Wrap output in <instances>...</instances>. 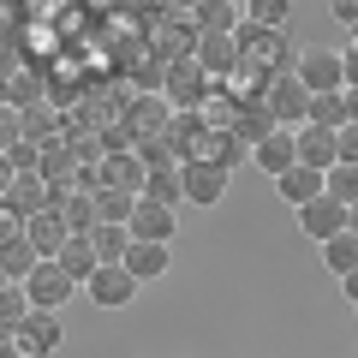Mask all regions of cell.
Wrapping results in <instances>:
<instances>
[{
	"label": "cell",
	"mask_w": 358,
	"mask_h": 358,
	"mask_svg": "<svg viewBox=\"0 0 358 358\" xmlns=\"http://www.w3.org/2000/svg\"><path fill=\"white\" fill-rule=\"evenodd\" d=\"M299 54H305V48H299L287 30H275V24H251V18L239 24V66H251V72H263V78L299 72Z\"/></svg>",
	"instance_id": "obj_1"
},
{
	"label": "cell",
	"mask_w": 358,
	"mask_h": 358,
	"mask_svg": "<svg viewBox=\"0 0 358 358\" xmlns=\"http://www.w3.org/2000/svg\"><path fill=\"white\" fill-rule=\"evenodd\" d=\"M263 108H268V120H275V126L299 131V126L310 120V90L299 84V72H281V78H268V90H263Z\"/></svg>",
	"instance_id": "obj_2"
},
{
	"label": "cell",
	"mask_w": 358,
	"mask_h": 358,
	"mask_svg": "<svg viewBox=\"0 0 358 358\" xmlns=\"http://www.w3.org/2000/svg\"><path fill=\"white\" fill-rule=\"evenodd\" d=\"M162 96L179 108V114H203L209 96H215V78H209L197 60H179V66H167V90Z\"/></svg>",
	"instance_id": "obj_3"
},
{
	"label": "cell",
	"mask_w": 358,
	"mask_h": 358,
	"mask_svg": "<svg viewBox=\"0 0 358 358\" xmlns=\"http://www.w3.org/2000/svg\"><path fill=\"white\" fill-rule=\"evenodd\" d=\"M299 84H305L310 96H334V90H346V54L341 48H305V54H299Z\"/></svg>",
	"instance_id": "obj_4"
},
{
	"label": "cell",
	"mask_w": 358,
	"mask_h": 358,
	"mask_svg": "<svg viewBox=\"0 0 358 358\" xmlns=\"http://www.w3.org/2000/svg\"><path fill=\"white\" fill-rule=\"evenodd\" d=\"M138 275H131L126 263H102L96 268V275H90V287H84V299L90 305H102V310H120V305H131V299H138Z\"/></svg>",
	"instance_id": "obj_5"
},
{
	"label": "cell",
	"mask_w": 358,
	"mask_h": 358,
	"mask_svg": "<svg viewBox=\"0 0 358 358\" xmlns=\"http://www.w3.org/2000/svg\"><path fill=\"white\" fill-rule=\"evenodd\" d=\"M6 341H13L18 352H30V358H54V352H60V341H66L60 310H30V317H24V329H18V334H6Z\"/></svg>",
	"instance_id": "obj_6"
},
{
	"label": "cell",
	"mask_w": 358,
	"mask_h": 358,
	"mask_svg": "<svg viewBox=\"0 0 358 358\" xmlns=\"http://www.w3.org/2000/svg\"><path fill=\"white\" fill-rule=\"evenodd\" d=\"M299 227H305L310 245H329V239H341V233H352V209L334 203V197H317V203L299 209Z\"/></svg>",
	"instance_id": "obj_7"
},
{
	"label": "cell",
	"mask_w": 358,
	"mask_h": 358,
	"mask_svg": "<svg viewBox=\"0 0 358 358\" xmlns=\"http://www.w3.org/2000/svg\"><path fill=\"white\" fill-rule=\"evenodd\" d=\"M24 293H30V305H36V310H60L66 299L78 293V281H72V275H66V268L48 257V263H36V275L24 281Z\"/></svg>",
	"instance_id": "obj_8"
},
{
	"label": "cell",
	"mask_w": 358,
	"mask_h": 358,
	"mask_svg": "<svg viewBox=\"0 0 358 358\" xmlns=\"http://www.w3.org/2000/svg\"><path fill=\"white\" fill-rule=\"evenodd\" d=\"M227 167H215V162H185V203H197V209H215V203H227Z\"/></svg>",
	"instance_id": "obj_9"
},
{
	"label": "cell",
	"mask_w": 358,
	"mask_h": 358,
	"mask_svg": "<svg viewBox=\"0 0 358 358\" xmlns=\"http://www.w3.org/2000/svg\"><path fill=\"white\" fill-rule=\"evenodd\" d=\"M251 162L263 167L268 179H281V173H293V167H299V131L275 126V131H268V138H263V143H257V150H251Z\"/></svg>",
	"instance_id": "obj_10"
},
{
	"label": "cell",
	"mask_w": 358,
	"mask_h": 358,
	"mask_svg": "<svg viewBox=\"0 0 358 358\" xmlns=\"http://www.w3.org/2000/svg\"><path fill=\"white\" fill-rule=\"evenodd\" d=\"M167 96H131V114H126V126H131V143H143V138H167L173 131V114H167Z\"/></svg>",
	"instance_id": "obj_11"
},
{
	"label": "cell",
	"mask_w": 358,
	"mask_h": 358,
	"mask_svg": "<svg viewBox=\"0 0 358 358\" xmlns=\"http://www.w3.org/2000/svg\"><path fill=\"white\" fill-rule=\"evenodd\" d=\"M131 239L173 245V239H179V209H173V203H150V197H143L138 215H131Z\"/></svg>",
	"instance_id": "obj_12"
},
{
	"label": "cell",
	"mask_w": 358,
	"mask_h": 358,
	"mask_svg": "<svg viewBox=\"0 0 358 358\" xmlns=\"http://www.w3.org/2000/svg\"><path fill=\"white\" fill-rule=\"evenodd\" d=\"M299 162L317 167V173L341 167V131H329V126H299Z\"/></svg>",
	"instance_id": "obj_13"
},
{
	"label": "cell",
	"mask_w": 358,
	"mask_h": 358,
	"mask_svg": "<svg viewBox=\"0 0 358 358\" xmlns=\"http://www.w3.org/2000/svg\"><path fill=\"white\" fill-rule=\"evenodd\" d=\"M36 263H48V257L24 239V227L6 233V251H0V275H6V287H24L30 275H36Z\"/></svg>",
	"instance_id": "obj_14"
},
{
	"label": "cell",
	"mask_w": 358,
	"mask_h": 358,
	"mask_svg": "<svg viewBox=\"0 0 358 358\" xmlns=\"http://www.w3.org/2000/svg\"><path fill=\"white\" fill-rule=\"evenodd\" d=\"M192 24H197V36H239L245 0H203V6L192 13Z\"/></svg>",
	"instance_id": "obj_15"
},
{
	"label": "cell",
	"mask_w": 358,
	"mask_h": 358,
	"mask_svg": "<svg viewBox=\"0 0 358 358\" xmlns=\"http://www.w3.org/2000/svg\"><path fill=\"white\" fill-rule=\"evenodd\" d=\"M275 192H281L293 209H305V203H317V197H329V173H317V167H305V162H299L293 173H281V179H275Z\"/></svg>",
	"instance_id": "obj_16"
},
{
	"label": "cell",
	"mask_w": 358,
	"mask_h": 358,
	"mask_svg": "<svg viewBox=\"0 0 358 358\" xmlns=\"http://www.w3.org/2000/svg\"><path fill=\"white\" fill-rule=\"evenodd\" d=\"M24 239L36 245L42 257H60V251H66V239H72V227H66L60 209H42V215H30V221H24Z\"/></svg>",
	"instance_id": "obj_17"
},
{
	"label": "cell",
	"mask_w": 358,
	"mask_h": 358,
	"mask_svg": "<svg viewBox=\"0 0 358 358\" xmlns=\"http://www.w3.org/2000/svg\"><path fill=\"white\" fill-rule=\"evenodd\" d=\"M96 185H114V192H131V197H143V185H150V167L138 162V155H108L102 167H96Z\"/></svg>",
	"instance_id": "obj_18"
},
{
	"label": "cell",
	"mask_w": 358,
	"mask_h": 358,
	"mask_svg": "<svg viewBox=\"0 0 358 358\" xmlns=\"http://www.w3.org/2000/svg\"><path fill=\"white\" fill-rule=\"evenodd\" d=\"M54 263H60L78 287H90V275L102 268V257H96V239H90V233H72V239H66V251L54 257Z\"/></svg>",
	"instance_id": "obj_19"
},
{
	"label": "cell",
	"mask_w": 358,
	"mask_h": 358,
	"mask_svg": "<svg viewBox=\"0 0 358 358\" xmlns=\"http://www.w3.org/2000/svg\"><path fill=\"white\" fill-rule=\"evenodd\" d=\"M197 66H203L209 78H221V72H239V36H197Z\"/></svg>",
	"instance_id": "obj_20"
},
{
	"label": "cell",
	"mask_w": 358,
	"mask_h": 358,
	"mask_svg": "<svg viewBox=\"0 0 358 358\" xmlns=\"http://www.w3.org/2000/svg\"><path fill=\"white\" fill-rule=\"evenodd\" d=\"M126 268L138 275L143 287H150V281H162L167 268H173V245H150V239H138V245H131V257H126Z\"/></svg>",
	"instance_id": "obj_21"
},
{
	"label": "cell",
	"mask_w": 358,
	"mask_h": 358,
	"mask_svg": "<svg viewBox=\"0 0 358 358\" xmlns=\"http://www.w3.org/2000/svg\"><path fill=\"white\" fill-rule=\"evenodd\" d=\"M322 251V268H329L334 281H346L358 268V233H341V239H329V245H317Z\"/></svg>",
	"instance_id": "obj_22"
},
{
	"label": "cell",
	"mask_w": 358,
	"mask_h": 358,
	"mask_svg": "<svg viewBox=\"0 0 358 358\" xmlns=\"http://www.w3.org/2000/svg\"><path fill=\"white\" fill-rule=\"evenodd\" d=\"M60 215H66V227H72V233H96V227H102V209H96V185H90V192H78V197H66Z\"/></svg>",
	"instance_id": "obj_23"
},
{
	"label": "cell",
	"mask_w": 358,
	"mask_h": 358,
	"mask_svg": "<svg viewBox=\"0 0 358 358\" xmlns=\"http://www.w3.org/2000/svg\"><path fill=\"white\" fill-rule=\"evenodd\" d=\"M138 203H143V197H131V192H114V185H96V209H102V221H114V227H131Z\"/></svg>",
	"instance_id": "obj_24"
},
{
	"label": "cell",
	"mask_w": 358,
	"mask_h": 358,
	"mask_svg": "<svg viewBox=\"0 0 358 358\" xmlns=\"http://www.w3.org/2000/svg\"><path fill=\"white\" fill-rule=\"evenodd\" d=\"M90 239H96V257H102V263H126L131 245H138V239H131V227H114V221H102Z\"/></svg>",
	"instance_id": "obj_25"
},
{
	"label": "cell",
	"mask_w": 358,
	"mask_h": 358,
	"mask_svg": "<svg viewBox=\"0 0 358 358\" xmlns=\"http://www.w3.org/2000/svg\"><path fill=\"white\" fill-rule=\"evenodd\" d=\"M143 197L150 203H185V167H162V173H150V185H143Z\"/></svg>",
	"instance_id": "obj_26"
},
{
	"label": "cell",
	"mask_w": 358,
	"mask_h": 358,
	"mask_svg": "<svg viewBox=\"0 0 358 358\" xmlns=\"http://www.w3.org/2000/svg\"><path fill=\"white\" fill-rule=\"evenodd\" d=\"M305 126H329V131L352 126V114H346V90H334V96H310V120H305Z\"/></svg>",
	"instance_id": "obj_27"
},
{
	"label": "cell",
	"mask_w": 358,
	"mask_h": 358,
	"mask_svg": "<svg viewBox=\"0 0 358 358\" xmlns=\"http://www.w3.org/2000/svg\"><path fill=\"white\" fill-rule=\"evenodd\" d=\"M30 310H36V305H30L24 287H6V293H0V334H18Z\"/></svg>",
	"instance_id": "obj_28"
},
{
	"label": "cell",
	"mask_w": 358,
	"mask_h": 358,
	"mask_svg": "<svg viewBox=\"0 0 358 358\" xmlns=\"http://www.w3.org/2000/svg\"><path fill=\"white\" fill-rule=\"evenodd\" d=\"M245 18H251V24H275V30H287V18H293V0H245Z\"/></svg>",
	"instance_id": "obj_29"
},
{
	"label": "cell",
	"mask_w": 358,
	"mask_h": 358,
	"mask_svg": "<svg viewBox=\"0 0 358 358\" xmlns=\"http://www.w3.org/2000/svg\"><path fill=\"white\" fill-rule=\"evenodd\" d=\"M329 197H334V203H346V209L358 203V167H352V162L329 167Z\"/></svg>",
	"instance_id": "obj_30"
},
{
	"label": "cell",
	"mask_w": 358,
	"mask_h": 358,
	"mask_svg": "<svg viewBox=\"0 0 358 358\" xmlns=\"http://www.w3.org/2000/svg\"><path fill=\"white\" fill-rule=\"evenodd\" d=\"M329 18H334V24H346V30L358 36V0H329Z\"/></svg>",
	"instance_id": "obj_31"
},
{
	"label": "cell",
	"mask_w": 358,
	"mask_h": 358,
	"mask_svg": "<svg viewBox=\"0 0 358 358\" xmlns=\"http://www.w3.org/2000/svg\"><path fill=\"white\" fill-rule=\"evenodd\" d=\"M341 162L358 167V126H341Z\"/></svg>",
	"instance_id": "obj_32"
},
{
	"label": "cell",
	"mask_w": 358,
	"mask_h": 358,
	"mask_svg": "<svg viewBox=\"0 0 358 358\" xmlns=\"http://www.w3.org/2000/svg\"><path fill=\"white\" fill-rule=\"evenodd\" d=\"M346 54V90H358V36H352V48H341Z\"/></svg>",
	"instance_id": "obj_33"
},
{
	"label": "cell",
	"mask_w": 358,
	"mask_h": 358,
	"mask_svg": "<svg viewBox=\"0 0 358 358\" xmlns=\"http://www.w3.org/2000/svg\"><path fill=\"white\" fill-rule=\"evenodd\" d=\"M341 293H346V299H352V305H358V268H352V275H346V281H341Z\"/></svg>",
	"instance_id": "obj_34"
},
{
	"label": "cell",
	"mask_w": 358,
	"mask_h": 358,
	"mask_svg": "<svg viewBox=\"0 0 358 358\" xmlns=\"http://www.w3.org/2000/svg\"><path fill=\"white\" fill-rule=\"evenodd\" d=\"M346 114H352V126H358V90H346Z\"/></svg>",
	"instance_id": "obj_35"
},
{
	"label": "cell",
	"mask_w": 358,
	"mask_h": 358,
	"mask_svg": "<svg viewBox=\"0 0 358 358\" xmlns=\"http://www.w3.org/2000/svg\"><path fill=\"white\" fill-rule=\"evenodd\" d=\"M352 233H358V203H352Z\"/></svg>",
	"instance_id": "obj_36"
},
{
	"label": "cell",
	"mask_w": 358,
	"mask_h": 358,
	"mask_svg": "<svg viewBox=\"0 0 358 358\" xmlns=\"http://www.w3.org/2000/svg\"><path fill=\"white\" fill-rule=\"evenodd\" d=\"M24 358H30V352H24Z\"/></svg>",
	"instance_id": "obj_37"
}]
</instances>
